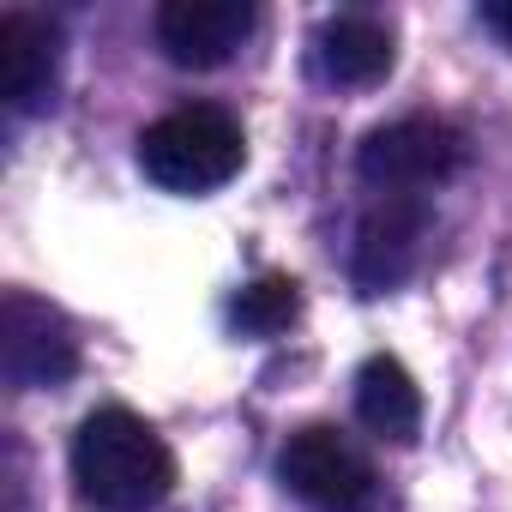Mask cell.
Listing matches in <instances>:
<instances>
[{"instance_id": "cell-1", "label": "cell", "mask_w": 512, "mask_h": 512, "mask_svg": "<svg viewBox=\"0 0 512 512\" xmlns=\"http://www.w3.org/2000/svg\"><path fill=\"white\" fill-rule=\"evenodd\" d=\"M73 488L97 512H157L175 488V452L127 404H103L73 434Z\"/></svg>"}, {"instance_id": "cell-2", "label": "cell", "mask_w": 512, "mask_h": 512, "mask_svg": "<svg viewBox=\"0 0 512 512\" xmlns=\"http://www.w3.org/2000/svg\"><path fill=\"white\" fill-rule=\"evenodd\" d=\"M247 163V139L241 121L229 109L211 103H187L169 109L163 121H151L139 133V169L145 181H157L163 193H217L223 181H235Z\"/></svg>"}, {"instance_id": "cell-3", "label": "cell", "mask_w": 512, "mask_h": 512, "mask_svg": "<svg viewBox=\"0 0 512 512\" xmlns=\"http://www.w3.org/2000/svg\"><path fill=\"white\" fill-rule=\"evenodd\" d=\"M464 157H470V145H464V133L452 121H440V115H404V121H386V127H374L362 139L356 175L368 187H380V193H416L422 199V187L452 181L464 169Z\"/></svg>"}, {"instance_id": "cell-4", "label": "cell", "mask_w": 512, "mask_h": 512, "mask_svg": "<svg viewBox=\"0 0 512 512\" xmlns=\"http://www.w3.org/2000/svg\"><path fill=\"white\" fill-rule=\"evenodd\" d=\"M278 482L308 500L314 512H362L374 494V464L362 458V446L350 434H338L332 422H308L284 440L278 452Z\"/></svg>"}, {"instance_id": "cell-5", "label": "cell", "mask_w": 512, "mask_h": 512, "mask_svg": "<svg viewBox=\"0 0 512 512\" xmlns=\"http://www.w3.org/2000/svg\"><path fill=\"white\" fill-rule=\"evenodd\" d=\"M79 368V338L61 308L37 302L31 290H7L0 302V374L19 392H43L73 380Z\"/></svg>"}, {"instance_id": "cell-6", "label": "cell", "mask_w": 512, "mask_h": 512, "mask_svg": "<svg viewBox=\"0 0 512 512\" xmlns=\"http://www.w3.org/2000/svg\"><path fill=\"white\" fill-rule=\"evenodd\" d=\"M422 241H428V205L416 193H386L362 223H356V247H350V278L380 296L398 290L416 260H422Z\"/></svg>"}, {"instance_id": "cell-7", "label": "cell", "mask_w": 512, "mask_h": 512, "mask_svg": "<svg viewBox=\"0 0 512 512\" xmlns=\"http://www.w3.org/2000/svg\"><path fill=\"white\" fill-rule=\"evenodd\" d=\"M260 25V13L247 0H163L157 7V43L175 67L211 73L223 67Z\"/></svg>"}, {"instance_id": "cell-8", "label": "cell", "mask_w": 512, "mask_h": 512, "mask_svg": "<svg viewBox=\"0 0 512 512\" xmlns=\"http://www.w3.org/2000/svg\"><path fill=\"white\" fill-rule=\"evenodd\" d=\"M61 79V31L37 13L0 19V97L13 115H37Z\"/></svg>"}, {"instance_id": "cell-9", "label": "cell", "mask_w": 512, "mask_h": 512, "mask_svg": "<svg viewBox=\"0 0 512 512\" xmlns=\"http://www.w3.org/2000/svg\"><path fill=\"white\" fill-rule=\"evenodd\" d=\"M314 61L332 85H380L392 73V31L374 13H338L314 37Z\"/></svg>"}, {"instance_id": "cell-10", "label": "cell", "mask_w": 512, "mask_h": 512, "mask_svg": "<svg viewBox=\"0 0 512 512\" xmlns=\"http://www.w3.org/2000/svg\"><path fill=\"white\" fill-rule=\"evenodd\" d=\"M356 416L392 446H410L422 434V386L398 356H368L356 368Z\"/></svg>"}, {"instance_id": "cell-11", "label": "cell", "mask_w": 512, "mask_h": 512, "mask_svg": "<svg viewBox=\"0 0 512 512\" xmlns=\"http://www.w3.org/2000/svg\"><path fill=\"white\" fill-rule=\"evenodd\" d=\"M296 314H302V284L278 278V272L241 284L235 302H229V326L247 332V338H278L284 326H296Z\"/></svg>"}, {"instance_id": "cell-12", "label": "cell", "mask_w": 512, "mask_h": 512, "mask_svg": "<svg viewBox=\"0 0 512 512\" xmlns=\"http://www.w3.org/2000/svg\"><path fill=\"white\" fill-rule=\"evenodd\" d=\"M476 19H482V31H494V37L512 49V0H482Z\"/></svg>"}]
</instances>
